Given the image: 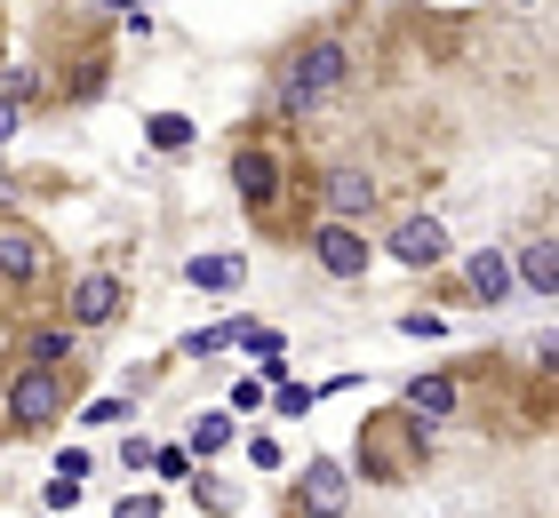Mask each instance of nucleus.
I'll use <instances>...</instances> for the list:
<instances>
[{
	"instance_id": "obj_1",
	"label": "nucleus",
	"mask_w": 559,
	"mask_h": 518,
	"mask_svg": "<svg viewBox=\"0 0 559 518\" xmlns=\"http://www.w3.org/2000/svg\"><path fill=\"white\" fill-rule=\"evenodd\" d=\"M424 462H431V431H424V414L384 407V414H368V423H360V471H368V479L400 486V479H424Z\"/></svg>"
},
{
	"instance_id": "obj_2",
	"label": "nucleus",
	"mask_w": 559,
	"mask_h": 518,
	"mask_svg": "<svg viewBox=\"0 0 559 518\" xmlns=\"http://www.w3.org/2000/svg\"><path fill=\"white\" fill-rule=\"evenodd\" d=\"M344 40H304V48H288V64H280V88H272V104L288 120H304L320 96H336L344 88Z\"/></svg>"
},
{
	"instance_id": "obj_3",
	"label": "nucleus",
	"mask_w": 559,
	"mask_h": 518,
	"mask_svg": "<svg viewBox=\"0 0 559 518\" xmlns=\"http://www.w3.org/2000/svg\"><path fill=\"white\" fill-rule=\"evenodd\" d=\"M48 272H57L48 231L33 216H16V207H0V296H40Z\"/></svg>"
},
{
	"instance_id": "obj_4",
	"label": "nucleus",
	"mask_w": 559,
	"mask_h": 518,
	"mask_svg": "<svg viewBox=\"0 0 559 518\" xmlns=\"http://www.w3.org/2000/svg\"><path fill=\"white\" fill-rule=\"evenodd\" d=\"M233 184H240V200H248V207H257V216L280 231V200H288L296 184H288V160H280L264 136H248V144L233 152Z\"/></svg>"
},
{
	"instance_id": "obj_5",
	"label": "nucleus",
	"mask_w": 559,
	"mask_h": 518,
	"mask_svg": "<svg viewBox=\"0 0 559 518\" xmlns=\"http://www.w3.org/2000/svg\"><path fill=\"white\" fill-rule=\"evenodd\" d=\"M57 375L64 368H33V359L9 375V431H57V414L72 407Z\"/></svg>"
},
{
	"instance_id": "obj_6",
	"label": "nucleus",
	"mask_w": 559,
	"mask_h": 518,
	"mask_svg": "<svg viewBox=\"0 0 559 518\" xmlns=\"http://www.w3.org/2000/svg\"><path fill=\"white\" fill-rule=\"evenodd\" d=\"M344 510H352V471L328 462V455H312L296 471V518H344Z\"/></svg>"
},
{
	"instance_id": "obj_7",
	"label": "nucleus",
	"mask_w": 559,
	"mask_h": 518,
	"mask_svg": "<svg viewBox=\"0 0 559 518\" xmlns=\"http://www.w3.org/2000/svg\"><path fill=\"white\" fill-rule=\"evenodd\" d=\"M120 303H129L120 272H81V279H72V303H64V320H72V327H105V320H120Z\"/></svg>"
},
{
	"instance_id": "obj_8",
	"label": "nucleus",
	"mask_w": 559,
	"mask_h": 518,
	"mask_svg": "<svg viewBox=\"0 0 559 518\" xmlns=\"http://www.w3.org/2000/svg\"><path fill=\"white\" fill-rule=\"evenodd\" d=\"M376 200H384V192H376V176H368V168H328V176H320V207H328V224H360Z\"/></svg>"
},
{
	"instance_id": "obj_9",
	"label": "nucleus",
	"mask_w": 559,
	"mask_h": 518,
	"mask_svg": "<svg viewBox=\"0 0 559 518\" xmlns=\"http://www.w3.org/2000/svg\"><path fill=\"white\" fill-rule=\"evenodd\" d=\"M368 255H376V248H368L352 224H312V264H320L328 279H360Z\"/></svg>"
},
{
	"instance_id": "obj_10",
	"label": "nucleus",
	"mask_w": 559,
	"mask_h": 518,
	"mask_svg": "<svg viewBox=\"0 0 559 518\" xmlns=\"http://www.w3.org/2000/svg\"><path fill=\"white\" fill-rule=\"evenodd\" d=\"M392 255H400V264H408V272H431V264H448V224L440 216H400L392 224Z\"/></svg>"
},
{
	"instance_id": "obj_11",
	"label": "nucleus",
	"mask_w": 559,
	"mask_h": 518,
	"mask_svg": "<svg viewBox=\"0 0 559 518\" xmlns=\"http://www.w3.org/2000/svg\"><path fill=\"white\" fill-rule=\"evenodd\" d=\"M464 288H472V303H503V296L520 288V279H512V255H503V248H479L472 264H464Z\"/></svg>"
},
{
	"instance_id": "obj_12",
	"label": "nucleus",
	"mask_w": 559,
	"mask_h": 518,
	"mask_svg": "<svg viewBox=\"0 0 559 518\" xmlns=\"http://www.w3.org/2000/svg\"><path fill=\"white\" fill-rule=\"evenodd\" d=\"M185 279H192V288H209V296H224V288H240V279H248V255H192Z\"/></svg>"
},
{
	"instance_id": "obj_13",
	"label": "nucleus",
	"mask_w": 559,
	"mask_h": 518,
	"mask_svg": "<svg viewBox=\"0 0 559 518\" xmlns=\"http://www.w3.org/2000/svg\"><path fill=\"white\" fill-rule=\"evenodd\" d=\"M400 407H408V414H455V407H464V391H455V375H416Z\"/></svg>"
},
{
	"instance_id": "obj_14",
	"label": "nucleus",
	"mask_w": 559,
	"mask_h": 518,
	"mask_svg": "<svg viewBox=\"0 0 559 518\" xmlns=\"http://www.w3.org/2000/svg\"><path fill=\"white\" fill-rule=\"evenodd\" d=\"M512 279H527L536 296H559V248H551V240H536V248H527L520 264H512Z\"/></svg>"
},
{
	"instance_id": "obj_15",
	"label": "nucleus",
	"mask_w": 559,
	"mask_h": 518,
	"mask_svg": "<svg viewBox=\"0 0 559 518\" xmlns=\"http://www.w3.org/2000/svg\"><path fill=\"white\" fill-rule=\"evenodd\" d=\"M144 136H152V152H185V144H192V120H185V112H152Z\"/></svg>"
},
{
	"instance_id": "obj_16",
	"label": "nucleus",
	"mask_w": 559,
	"mask_h": 518,
	"mask_svg": "<svg viewBox=\"0 0 559 518\" xmlns=\"http://www.w3.org/2000/svg\"><path fill=\"white\" fill-rule=\"evenodd\" d=\"M72 359V327H33V368H64Z\"/></svg>"
},
{
	"instance_id": "obj_17",
	"label": "nucleus",
	"mask_w": 559,
	"mask_h": 518,
	"mask_svg": "<svg viewBox=\"0 0 559 518\" xmlns=\"http://www.w3.org/2000/svg\"><path fill=\"white\" fill-rule=\"evenodd\" d=\"M224 438H233V414H200L192 423V455H224Z\"/></svg>"
},
{
	"instance_id": "obj_18",
	"label": "nucleus",
	"mask_w": 559,
	"mask_h": 518,
	"mask_svg": "<svg viewBox=\"0 0 559 518\" xmlns=\"http://www.w3.org/2000/svg\"><path fill=\"white\" fill-rule=\"evenodd\" d=\"M400 335H416V344H431V335H448V320H440V311H408V320H400Z\"/></svg>"
},
{
	"instance_id": "obj_19",
	"label": "nucleus",
	"mask_w": 559,
	"mask_h": 518,
	"mask_svg": "<svg viewBox=\"0 0 559 518\" xmlns=\"http://www.w3.org/2000/svg\"><path fill=\"white\" fill-rule=\"evenodd\" d=\"M272 399H280V414H304V407H312V399H320V383H312V391H304V383H280V391H272Z\"/></svg>"
},
{
	"instance_id": "obj_20",
	"label": "nucleus",
	"mask_w": 559,
	"mask_h": 518,
	"mask_svg": "<svg viewBox=\"0 0 559 518\" xmlns=\"http://www.w3.org/2000/svg\"><path fill=\"white\" fill-rule=\"evenodd\" d=\"M152 471H160V479H185V471H192V455H176V447H152Z\"/></svg>"
},
{
	"instance_id": "obj_21",
	"label": "nucleus",
	"mask_w": 559,
	"mask_h": 518,
	"mask_svg": "<svg viewBox=\"0 0 559 518\" xmlns=\"http://www.w3.org/2000/svg\"><path fill=\"white\" fill-rule=\"evenodd\" d=\"M81 503V479H48V510H72Z\"/></svg>"
},
{
	"instance_id": "obj_22",
	"label": "nucleus",
	"mask_w": 559,
	"mask_h": 518,
	"mask_svg": "<svg viewBox=\"0 0 559 518\" xmlns=\"http://www.w3.org/2000/svg\"><path fill=\"white\" fill-rule=\"evenodd\" d=\"M81 414H88V423H120V414H129V399H88Z\"/></svg>"
},
{
	"instance_id": "obj_23",
	"label": "nucleus",
	"mask_w": 559,
	"mask_h": 518,
	"mask_svg": "<svg viewBox=\"0 0 559 518\" xmlns=\"http://www.w3.org/2000/svg\"><path fill=\"white\" fill-rule=\"evenodd\" d=\"M233 407L248 414V407H264V375H248V383H233Z\"/></svg>"
},
{
	"instance_id": "obj_24",
	"label": "nucleus",
	"mask_w": 559,
	"mask_h": 518,
	"mask_svg": "<svg viewBox=\"0 0 559 518\" xmlns=\"http://www.w3.org/2000/svg\"><path fill=\"white\" fill-rule=\"evenodd\" d=\"M57 479H88V447H64L57 455Z\"/></svg>"
},
{
	"instance_id": "obj_25",
	"label": "nucleus",
	"mask_w": 559,
	"mask_h": 518,
	"mask_svg": "<svg viewBox=\"0 0 559 518\" xmlns=\"http://www.w3.org/2000/svg\"><path fill=\"white\" fill-rule=\"evenodd\" d=\"M120 518H160V495H129V503H120Z\"/></svg>"
},
{
	"instance_id": "obj_26",
	"label": "nucleus",
	"mask_w": 559,
	"mask_h": 518,
	"mask_svg": "<svg viewBox=\"0 0 559 518\" xmlns=\"http://www.w3.org/2000/svg\"><path fill=\"white\" fill-rule=\"evenodd\" d=\"M16 136V96H0V144Z\"/></svg>"
},
{
	"instance_id": "obj_27",
	"label": "nucleus",
	"mask_w": 559,
	"mask_h": 518,
	"mask_svg": "<svg viewBox=\"0 0 559 518\" xmlns=\"http://www.w3.org/2000/svg\"><path fill=\"white\" fill-rule=\"evenodd\" d=\"M96 9H112V16H129V9H144V0H96Z\"/></svg>"
},
{
	"instance_id": "obj_28",
	"label": "nucleus",
	"mask_w": 559,
	"mask_h": 518,
	"mask_svg": "<svg viewBox=\"0 0 559 518\" xmlns=\"http://www.w3.org/2000/svg\"><path fill=\"white\" fill-rule=\"evenodd\" d=\"M288 518H296V510H288Z\"/></svg>"
}]
</instances>
